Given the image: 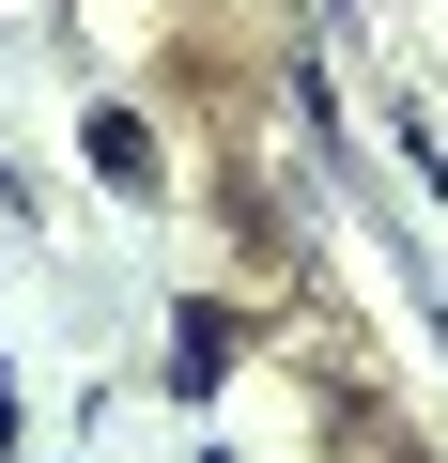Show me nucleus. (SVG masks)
Segmentation results:
<instances>
[{
  "mask_svg": "<svg viewBox=\"0 0 448 463\" xmlns=\"http://www.w3.org/2000/svg\"><path fill=\"white\" fill-rule=\"evenodd\" d=\"M93 170H109V185H155V139H139L124 109H93Z\"/></svg>",
  "mask_w": 448,
  "mask_h": 463,
  "instance_id": "f257e3e1",
  "label": "nucleus"
}]
</instances>
